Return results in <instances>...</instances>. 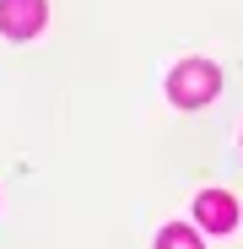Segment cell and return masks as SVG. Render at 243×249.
I'll list each match as a JSON object with an SVG mask.
<instances>
[{
    "label": "cell",
    "instance_id": "3",
    "mask_svg": "<svg viewBox=\"0 0 243 249\" xmlns=\"http://www.w3.org/2000/svg\"><path fill=\"white\" fill-rule=\"evenodd\" d=\"M194 217H200L206 233H232V228H238V200H232L227 190H206V195L194 200Z\"/></svg>",
    "mask_w": 243,
    "mask_h": 249
},
{
    "label": "cell",
    "instance_id": "1",
    "mask_svg": "<svg viewBox=\"0 0 243 249\" xmlns=\"http://www.w3.org/2000/svg\"><path fill=\"white\" fill-rule=\"evenodd\" d=\"M216 65L211 60H184L173 76H168V98L178 103V108H200V103H211V92H216Z\"/></svg>",
    "mask_w": 243,
    "mask_h": 249
},
{
    "label": "cell",
    "instance_id": "2",
    "mask_svg": "<svg viewBox=\"0 0 243 249\" xmlns=\"http://www.w3.org/2000/svg\"><path fill=\"white\" fill-rule=\"evenodd\" d=\"M44 17H49L44 0H0V33L6 38H32L44 27Z\"/></svg>",
    "mask_w": 243,
    "mask_h": 249
},
{
    "label": "cell",
    "instance_id": "4",
    "mask_svg": "<svg viewBox=\"0 0 243 249\" xmlns=\"http://www.w3.org/2000/svg\"><path fill=\"white\" fill-rule=\"evenodd\" d=\"M157 249H200V233H189V228H162V238H157Z\"/></svg>",
    "mask_w": 243,
    "mask_h": 249
}]
</instances>
